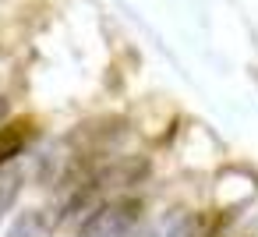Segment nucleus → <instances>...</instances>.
I'll return each instance as SVG.
<instances>
[{
	"instance_id": "1",
	"label": "nucleus",
	"mask_w": 258,
	"mask_h": 237,
	"mask_svg": "<svg viewBox=\"0 0 258 237\" xmlns=\"http://www.w3.org/2000/svg\"><path fill=\"white\" fill-rule=\"evenodd\" d=\"M138 212H142V202L138 198H113L106 205H99L82 226L75 237H127L138 223Z\"/></svg>"
},
{
	"instance_id": "2",
	"label": "nucleus",
	"mask_w": 258,
	"mask_h": 237,
	"mask_svg": "<svg viewBox=\"0 0 258 237\" xmlns=\"http://www.w3.org/2000/svg\"><path fill=\"white\" fill-rule=\"evenodd\" d=\"M32 135H36V124H32V121H25V117L8 121L4 128H0V163L15 159V156L29 145V138H32Z\"/></svg>"
},
{
	"instance_id": "3",
	"label": "nucleus",
	"mask_w": 258,
	"mask_h": 237,
	"mask_svg": "<svg viewBox=\"0 0 258 237\" xmlns=\"http://www.w3.org/2000/svg\"><path fill=\"white\" fill-rule=\"evenodd\" d=\"M8 237H46V216L43 212H25L15 219Z\"/></svg>"
},
{
	"instance_id": "4",
	"label": "nucleus",
	"mask_w": 258,
	"mask_h": 237,
	"mask_svg": "<svg viewBox=\"0 0 258 237\" xmlns=\"http://www.w3.org/2000/svg\"><path fill=\"white\" fill-rule=\"evenodd\" d=\"M15 195H18V173H0V216L11 209Z\"/></svg>"
}]
</instances>
